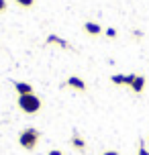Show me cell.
<instances>
[{"instance_id":"6da1fadb","label":"cell","mask_w":149,"mask_h":155,"mask_svg":"<svg viewBox=\"0 0 149 155\" xmlns=\"http://www.w3.org/2000/svg\"><path fill=\"white\" fill-rule=\"evenodd\" d=\"M39 141H41V131L35 129V127H27V129H23L18 133V145L25 151H35Z\"/></svg>"},{"instance_id":"5bb4252c","label":"cell","mask_w":149,"mask_h":155,"mask_svg":"<svg viewBox=\"0 0 149 155\" xmlns=\"http://www.w3.org/2000/svg\"><path fill=\"white\" fill-rule=\"evenodd\" d=\"M47 155H65V153H63L61 149H51V151H49Z\"/></svg>"},{"instance_id":"3957f363","label":"cell","mask_w":149,"mask_h":155,"mask_svg":"<svg viewBox=\"0 0 149 155\" xmlns=\"http://www.w3.org/2000/svg\"><path fill=\"white\" fill-rule=\"evenodd\" d=\"M145 84H147V78L145 76H141V74H129L125 86H129L135 94H141L145 90Z\"/></svg>"},{"instance_id":"8992f818","label":"cell","mask_w":149,"mask_h":155,"mask_svg":"<svg viewBox=\"0 0 149 155\" xmlns=\"http://www.w3.org/2000/svg\"><path fill=\"white\" fill-rule=\"evenodd\" d=\"M70 145L74 149H78V151H86V141L82 135H78V131L71 133V139H70Z\"/></svg>"},{"instance_id":"52a82bcc","label":"cell","mask_w":149,"mask_h":155,"mask_svg":"<svg viewBox=\"0 0 149 155\" xmlns=\"http://www.w3.org/2000/svg\"><path fill=\"white\" fill-rule=\"evenodd\" d=\"M15 92L18 96H25V94H33L35 90H33V86L29 82H15Z\"/></svg>"},{"instance_id":"4fadbf2b","label":"cell","mask_w":149,"mask_h":155,"mask_svg":"<svg viewBox=\"0 0 149 155\" xmlns=\"http://www.w3.org/2000/svg\"><path fill=\"white\" fill-rule=\"evenodd\" d=\"M6 8H8L6 0H0V12H6Z\"/></svg>"},{"instance_id":"ba28073f","label":"cell","mask_w":149,"mask_h":155,"mask_svg":"<svg viewBox=\"0 0 149 155\" xmlns=\"http://www.w3.org/2000/svg\"><path fill=\"white\" fill-rule=\"evenodd\" d=\"M45 43H47V45H51V43H53V45H59L61 49H71V45H70V43H68L65 39L57 37V35H49V37L45 39Z\"/></svg>"},{"instance_id":"2e32d148","label":"cell","mask_w":149,"mask_h":155,"mask_svg":"<svg viewBox=\"0 0 149 155\" xmlns=\"http://www.w3.org/2000/svg\"><path fill=\"white\" fill-rule=\"evenodd\" d=\"M147 141H149V135H147Z\"/></svg>"},{"instance_id":"277c9868","label":"cell","mask_w":149,"mask_h":155,"mask_svg":"<svg viewBox=\"0 0 149 155\" xmlns=\"http://www.w3.org/2000/svg\"><path fill=\"white\" fill-rule=\"evenodd\" d=\"M65 86H68V88H74V90H78V92H86V90H88L86 82H84L80 76H70L68 80H65Z\"/></svg>"},{"instance_id":"7a4b0ae2","label":"cell","mask_w":149,"mask_h":155,"mask_svg":"<svg viewBox=\"0 0 149 155\" xmlns=\"http://www.w3.org/2000/svg\"><path fill=\"white\" fill-rule=\"evenodd\" d=\"M16 106L21 112L25 114H37L41 108H43V102L37 94H25V96H18V100H16Z\"/></svg>"},{"instance_id":"8fae6325","label":"cell","mask_w":149,"mask_h":155,"mask_svg":"<svg viewBox=\"0 0 149 155\" xmlns=\"http://www.w3.org/2000/svg\"><path fill=\"white\" fill-rule=\"evenodd\" d=\"M18 6H23V8H31L33 4H35V0H15Z\"/></svg>"},{"instance_id":"7c38bea8","label":"cell","mask_w":149,"mask_h":155,"mask_svg":"<svg viewBox=\"0 0 149 155\" xmlns=\"http://www.w3.org/2000/svg\"><path fill=\"white\" fill-rule=\"evenodd\" d=\"M104 35H106V37L108 39H117V29H112V27H110V29H106V31H104Z\"/></svg>"},{"instance_id":"9a60e30c","label":"cell","mask_w":149,"mask_h":155,"mask_svg":"<svg viewBox=\"0 0 149 155\" xmlns=\"http://www.w3.org/2000/svg\"><path fill=\"white\" fill-rule=\"evenodd\" d=\"M102 155H118V151H114V149H110V151H104Z\"/></svg>"},{"instance_id":"5b68a950","label":"cell","mask_w":149,"mask_h":155,"mask_svg":"<svg viewBox=\"0 0 149 155\" xmlns=\"http://www.w3.org/2000/svg\"><path fill=\"white\" fill-rule=\"evenodd\" d=\"M82 29H84V33H86V35H90V37H98V35H102V33H104L100 25H98V23H92V21H86Z\"/></svg>"},{"instance_id":"9c48e42d","label":"cell","mask_w":149,"mask_h":155,"mask_svg":"<svg viewBox=\"0 0 149 155\" xmlns=\"http://www.w3.org/2000/svg\"><path fill=\"white\" fill-rule=\"evenodd\" d=\"M110 82H112L114 86H125L127 84V76L125 74H112V76H110Z\"/></svg>"},{"instance_id":"30bf717a","label":"cell","mask_w":149,"mask_h":155,"mask_svg":"<svg viewBox=\"0 0 149 155\" xmlns=\"http://www.w3.org/2000/svg\"><path fill=\"white\" fill-rule=\"evenodd\" d=\"M137 155H149V149L147 145H145V141H139V147H137Z\"/></svg>"}]
</instances>
